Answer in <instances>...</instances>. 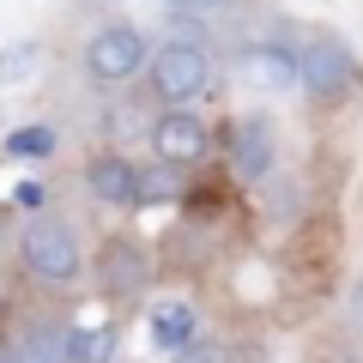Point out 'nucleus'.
<instances>
[{
	"label": "nucleus",
	"mask_w": 363,
	"mask_h": 363,
	"mask_svg": "<svg viewBox=\"0 0 363 363\" xmlns=\"http://www.w3.org/2000/svg\"><path fill=\"white\" fill-rule=\"evenodd\" d=\"M13 248H18L25 279H30V285H43V291H67V285H79V272H85V248H79L73 224L49 218V212H37V218L18 230Z\"/></svg>",
	"instance_id": "obj_1"
},
{
	"label": "nucleus",
	"mask_w": 363,
	"mask_h": 363,
	"mask_svg": "<svg viewBox=\"0 0 363 363\" xmlns=\"http://www.w3.org/2000/svg\"><path fill=\"white\" fill-rule=\"evenodd\" d=\"M145 67H152V91H157L164 109H188L194 97H206V85H212V61H206L200 43H164Z\"/></svg>",
	"instance_id": "obj_2"
},
{
	"label": "nucleus",
	"mask_w": 363,
	"mask_h": 363,
	"mask_svg": "<svg viewBox=\"0 0 363 363\" xmlns=\"http://www.w3.org/2000/svg\"><path fill=\"white\" fill-rule=\"evenodd\" d=\"M91 279H97L109 297H140V291L157 279L152 248H145L140 236H128V230L104 236V248H97V260H91Z\"/></svg>",
	"instance_id": "obj_3"
},
{
	"label": "nucleus",
	"mask_w": 363,
	"mask_h": 363,
	"mask_svg": "<svg viewBox=\"0 0 363 363\" xmlns=\"http://www.w3.org/2000/svg\"><path fill=\"white\" fill-rule=\"evenodd\" d=\"M145 61H152V55H145V30L140 25H104L85 43V73L97 79V85H128Z\"/></svg>",
	"instance_id": "obj_4"
},
{
	"label": "nucleus",
	"mask_w": 363,
	"mask_h": 363,
	"mask_svg": "<svg viewBox=\"0 0 363 363\" xmlns=\"http://www.w3.org/2000/svg\"><path fill=\"white\" fill-rule=\"evenodd\" d=\"M297 67H303V91L321 97V104H339V97L357 91V55L339 37H309V49L297 55Z\"/></svg>",
	"instance_id": "obj_5"
},
{
	"label": "nucleus",
	"mask_w": 363,
	"mask_h": 363,
	"mask_svg": "<svg viewBox=\"0 0 363 363\" xmlns=\"http://www.w3.org/2000/svg\"><path fill=\"white\" fill-rule=\"evenodd\" d=\"M152 152L164 157V164L188 169V164H200V157L212 152V128L194 109H164V116L152 121Z\"/></svg>",
	"instance_id": "obj_6"
},
{
	"label": "nucleus",
	"mask_w": 363,
	"mask_h": 363,
	"mask_svg": "<svg viewBox=\"0 0 363 363\" xmlns=\"http://www.w3.org/2000/svg\"><path fill=\"white\" fill-rule=\"evenodd\" d=\"M85 188L91 200H104V206H140V169L128 164L121 152H97L85 164Z\"/></svg>",
	"instance_id": "obj_7"
},
{
	"label": "nucleus",
	"mask_w": 363,
	"mask_h": 363,
	"mask_svg": "<svg viewBox=\"0 0 363 363\" xmlns=\"http://www.w3.org/2000/svg\"><path fill=\"white\" fill-rule=\"evenodd\" d=\"M272 157H279V140H272V121L248 116L242 128L230 133V164H236V176H242V182H260V176H272Z\"/></svg>",
	"instance_id": "obj_8"
},
{
	"label": "nucleus",
	"mask_w": 363,
	"mask_h": 363,
	"mask_svg": "<svg viewBox=\"0 0 363 363\" xmlns=\"http://www.w3.org/2000/svg\"><path fill=\"white\" fill-rule=\"evenodd\" d=\"M145 333H152V345L157 351H188L200 339V315H194V303H152V321H145Z\"/></svg>",
	"instance_id": "obj_9"
},
{
	"label": "nucleus",
	"mask_w": 363,
	"mask_h": 363,
	"mask_svg": "<svg viewBox=\"0 0 363 363\" xmlns=\"http://www.w3.org/2000/svg\"><path fill=\"white\" fill-rule=\"evenodd\" d=\"M18 363H67V321H25V339H18Z\"/></svg>",
	"instance_id": "obj_10"
},
{
	"label": "nucleus",
	"mask_w": 363,
	"mask_h": 363,
	"mask_svg": "<svg viewBox=\"0 0 363 363\" xmlns=\"http://www.w3.org/2000/svg\"><path fill=\"white\" fill-rule=\"evenodd\" d=\"M248 67H255V85H272V91H291L303 85V67L291 49H279V43H260L255 55H248Z\"/></svg>",
	"instance_id": "obj_11"
},
{
	"label": "nucleus",
	"mask_w": 363,
	"mask_h": 363,
	"mask_svg": "<svg viewBox=\"0 0 363 363\" xmlns=\"http://www.w3.org/2000/svg\"><path fill=\"white\" fill-rule=\"evenodd\" d=\"M116 351V327L109 321H91V327H67V363H109Z\"/></svg>",
	"instance_id": "obj_12"
},
{
	"label": "nucleus",
	"mask_w": 363,
	"mask_h": 363,
	"mask_svg": "<svg viewBox=\"0 0 363 363\" xmlns=\"http://www.w3.org/2000/svg\"><path fill=\"white\" fill-rule=\"evenodd\" d=\"M6 152L13 157H49L55 152V128H18V133H6Z\"/></svg>",
	"instance_id": "obj_13"
},
{
	"label": "nucleus",
	"mask_w": 363,
	"mask_h": 363,
	"mask_svg": "<svg viewBox=\"0 0 363 363\" xmlns=\"http://www.w3.org/2000/svg\"><path fill=\"white\" fill-rule=\"evenodd\" d=\"M37 61H43V49H37V43H13V49L0 55V85H13V79H25L30 67H37Z\"/></svg>",
	"instance_id": "obj_14"
},
{
	"label": "nucleus",
	"mask_w": 363,
	"mask_h": 363,
	"mask_svg": "<svg viewBox=\"0 0 363 363\" xmlns=\"http://www.w3.org/2000/svg\"><path fill=\"white\" fill-rule=\"evenodd\" d=\"M176 194H182L176 164H164V169H152V176H140V200H176Z\"/></svg>",
	"instance_id": "obj_15"
},
{
	"label": "nucleus",
	"mask_w": 363,
	"mask_h": 363,
	"mask_svg": "<svg viewBox=\"0 0 363 363\" xmlns=\"http://www.w3.org/2000/svg\"><path fill=\"white\" fill-rule=\"evenodd\" d=\"M176 363H236V351L218 345V339H194L188 351H176Z\"/></svg>",
	"instance_id": "obj_16"
},
{
	"label": "nucleus",
	"mask_w": 363,
	"mask_h": 363,
	"mask_svg": "<svg viewBox=\"0 0 363 363\" xmlns=\"http://www.w3.org/2000/svg\"><path fill=\"white\" fill-rule=\"evenodd\" d=\"M164 6H176V13H194V18H206V13H224L230 0H164Z\"/></svg>",
	"instance_id": "obj_17"
},
{
	"label": "nucleus",
	"mask_w": 363,
	"mask_h": 363,
	"mask_svg": "<svg viewBox=\"0 0 363 363\" xmlns=\"http://www.w3.org/2000/svg\"><path fill=\"white\" fill-rule=\"evenodd\" d=\"M13 200H18V206H30V212H37V206H43V182H18V194H13Z\"/></svg>",
	"instance_id": "obj_18"
},
{
	"label": "nucleus",
	"mask_w": 363,
	"mask_h": 363,
	"mask_svg": "<svg viewBox=\"0 0 363 363\" xmlns=\"http://www.w3.org/2000/svg\"><path fill=\"white\" fill-rule=\"evenodd\" d=\"M351 321L363 327V279H357V285H351Z\"/></svg>",
	"instance_id": "obj_19"
},
{
	"label": "nucleus",
	"mask_w": 363,
	"mask_h": 363,
	"mask_svg": "<svg viewBox=\"0 0 363 363\" xmlns=\"http://www.w3.org/2000/svg\"><path fill=\"white\" fill-rule=\"evenodd\" d=\"M0 363H18V345H13V339H0Z\"/></svg>",
	"instance_id": "obj_20"
},
{
	"label": "nucleus",
	"mask_w": 363,
	"mask_h": 363,
	"mask_svg": "<svg viewBox=\"0 0 363 363\" xmlns=\"http://www.w3.org/2000/svg\"><path fill=\"white\" fill-rule=\"evenodd\" d=\"M0 248H6V218H0Z\"/></svg>",
	"instance_id": "obj_21"
}]
</instances>
